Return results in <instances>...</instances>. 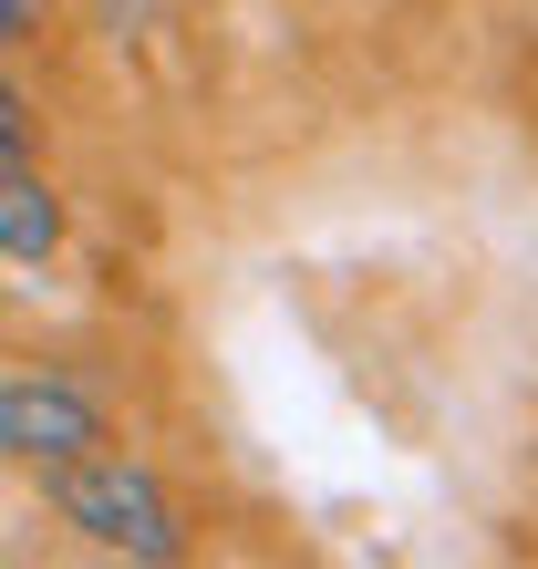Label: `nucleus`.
<instances>
[{"label":"nucleus","instance_id":"nucleus-3","mask_svg":"<svg viewBox=\"0 0 538 569\" xmlns=\"http://www.w3.org/2000/svg\"><path fill=\"white\" fill-rule=\"evenodd\" d=\"M62 187L42 177V166H0V259H21V270H42V259L62 249Z\"/></svg>","mask_w":538,"mask_h":569},{"label":"nucleus","instance_id":"nucleus-1","mask_svg":"<svg viewBox=\"0 0 538 569\" xmlns=\"http://www.w3.org/2000/svg\"><path fill=\"white\" fill-rule=\"evenodd\" d=\"M42 487H52V518L73 528L83 549H104V559H187V508L166 497V477L146 456H124V446H93L73 466H42Z\"/></svg>","mask_w":538,"mask_h":569},{"label":"nucleus","instance_id":"nucleus-2","mask_svg":"<svg viewBox=\"0 0 538 569\" xmlns=\"http://www.w3.org/2000/svg\"><path fill=\"white\" fill-rule=\"evenodd\" d=\"M93 446H114L104 405L52 373V362H0V466H73Z\"/></svg>","mask_w":538,"mask_h":569},{"label":"nucleus","instance_id":"nucleus-4","mask_svg":"<svg viewBox=\"0 0 538 569\" xmlns=\"http://www.w3.org/2000/svg\"><path fill=\"white\" fill-rule=\"evenodd\" d=\"M0 166H31V93L0 73Z\"/></svg>","mask_w":538,"mask_h":569},{"label":"nucleus","instance_id":"nucleus-5","mask_svg":"<svg viewBox=\"0 0 538 569\" xmlns=\"http://www.w3.org/2000/svg\"><path fill=\"white\" fill-rule=\"evenodd\" d=\"M21 42V0H0V52H11Z\"/></svg>","mask_w":538,"mask_h":569}]
</instances>
